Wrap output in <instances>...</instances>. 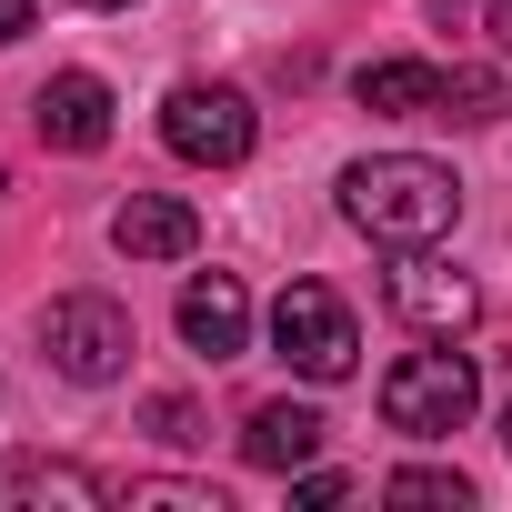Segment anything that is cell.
<instances>
[{
    "label": "cell",
    "mask_w": 512,
    "mask_h": 512,
    "mask_svg": "<svg viewBox=\"0 0 512 512\" xmlns=\"http://www.w3.org/2000/svg\"><path fill=\"white\" fill-rule=\"evenodd\" d=\"M342 221L372 231L382 251H432L462 221V181L422 151H372V161L342 171Z\"/></svg>",
    "instance_id": "6da1fadb"
},
{
    "label": "cell",
    "mask_w": 512,
    "mask_h": 512,
    "mask_svg": "<svg viewBox=\"0 0 512 512\" xmlns=\"http://www.w3.org/2000/svg\"><path fill=\"white\" fill-rule=\"evenodd\" d=\"M472 402H482V382H472V362H462L452 342H432V352H412V362H392V372H382V422H392V432H412V442L462 432V422H472Z\"/></svg>",
    "instance_id": "7a4b0ae2"
},
{
    "label": "cell",
    "mask_w": 512,
    "mask_h": 512,
    "mask_svg": "<svg viewBox=\"0 0 512 512\" xmlns=\"http://www.w3.org/2000/svg\"><path fill=\"white\" fill-rule=\"evenodd\" d=\"M41 352H51L61 382H121V362H131V312H121L111 292H61V302L41 312Z\"/></svg>",
    "instance_id": "3957f363"
},
{
    "label": "cell",
    "mask_w": 512,
    "mask_h": 512,
    "mask_svg": "<svg viewBox=\"0 0 512 512\" xmlns=\"http://www.w3.org/2000/svg\"><path fill=\"white\" fill-rule=\"evenodd\" d=\"M272 342H282V362H292L302 382H342V372L362 362L352 302H342L332 282H292V292L272 302Z\"/></svg>",
    "instance_id": "277c9868"
},
{
    "label": "cell",
    "mask_w": 512,
    "mask_h": 512,
    "mask_svg": "<svg viewBox=\"0 0 512 512\" xmlns=\"http://www.w3.org/2000/svg\"><path fill=\"white\" fill-rule=\"evenodd\" d=\"M161 141H171L181 161H201V171H231V161H251L262 121H251V101H241L231 81H181V91L161 101Z\"/></svg>",
    "instance_id": "5b68a950"
},
{
    "label": "cell",
    "mask_w": 512,
    "mask_h": 512,
    "mask_svg": "<svg viewBox=\"0 0 512 512\" xmlns=\"http://www.w3.org/2000/svg\"><path fill=\"white\" fill-rule=\"evenodd\" d=\"M382 302H392L412 332H432V342H452V332H472V322H482V292H472L462 272H442L432 251H402V262L382 272Z\"/></svg>",
    "instance_id": "8992f818"
},
{
    "label": "cell",
    "mask_w": 512,
    "mask_h": 512,
    "mask_svg": "<svg viewBox=\"0 0 512 512\" xmlns=\"http://www.w3.org/2000/svg\"><path fill=\"white\" fill-rule=\"evenodd\" d=\"M181 342H191L201 362H241V352H251V292H241L231 272H191V282H181Z\"/></svg>",
    "instance_id": "52a82bcc"
},
{
    "label": "cell",
    "mask_w": 512,
    "mask_h": 512,
    "mask_svg": "<svg viewBox=\"0 0 512 512\" xmlns=\"http://www.w3.org/2000/svg\"><path fill=\"white\" fill-rule=\"evenodd\" d=\"M31 121H41L51 151H101V141H111V81H101V71H61V81L31 101Z\"/></svg>",
    "instance_id": "ba28073f"
},
{
    "label": "cell",
    "mask_w": 512,
    "mask_h": 512,
    "mask_svg": "<svg viewBox=\"0 0 512 512\" xmlns=\"http://www.w3.org/2000/svg\"><path fill=\"white\" fill-rule=\"evenodd\" d=\"M111 241L131 251V262H181V251L201 241V221H191V201H171V191H131V201L111 211Z\"/></svg>",
    "instance_id": "9c48e42d"
},
{
    "label": "cell",
    "mask_w": 512,
    "mask_h": 512,
    "mask_svg": "<svg viewBox=\"0 0 512 512\" xmlns=\"http://www.w3.org/2000/svg\"><path fill=\"white\" fill-rule=\"evenodd\" d=\"M241 452L262 462V472H302V462L322 452V412H312V402H262V412L241 422Z\"/></svg>",
    "instance_id": "30bf717a"
},
{
    "label": "cell",
    "mask_w": 512,
    "mask_h": 512,
    "mask_svg": "<svg viewBox=\"0 0 512 512\" xmlns=\"http://www.w3.org/2000/svg\"><path fill=\"white\" fill-rule=\"evenodd\" d=\"M352 91H362V111H402V121L412 111H442V71L432 61H372Z\"/></svg>",
    "instance_id": "8fae6325"
},
{
    "label": "cell",
    "mask_w": 512,
    "mask_h": 512,
    "mask_svg": "<svg viewBox=\"0 0 512 512\" xmlns=\"http://www.w3.org/2000/svg\"><path fill=\"white\" fill-rule=\"evenodd\" d=\"M11 492H21V502H81V512H101V502H111V482H101V472H81V462H41V452H21V462H11Z\"/></svg>",
    "instance_id": "7c38bea8"
},
{
    "label": "cell",
    "mask_w": 512,
    "mask_h": 512,
    "mask_svg": "<svg viewBox=\"0 0 512 512\" xmlns=\"http://www.w3.org/2000/svg\"><path fill=\"white\" fill-rule=\"evenodd\" d=\"M502 111H512L502 71H442V111H432V121H462V131H482V121H502Z\"/></svg>",
    "instance_id": "4fadbf2b"
},
{
    "label": "cell",
    "mask_w": 512,
    "mask_h": 512,
    "mask_svg": "<svg viewBox=\"0 0 512 512\" xmlns=\"http://www.w3.org/2000/svg\"><path fill=\"white\" fill-rule=\"evenodd\" d=\"M382 502H402V512H462V502H472V482H462V472H442V462H412V472H392V482H382Z\"/></svg>",
    "instance_id": "5bb4252c"
},
{
    "label": "cell",
    "mask_w": 512,
    "mask_h": 512,
    "mask_svg": "<svg viewBox=\"0 0 512 512\" xmlns=\"http://www.w3.org/2000/svg\"><path fill=\"white\" fill-rule=\"evenodd\" d=\"M131 502H151V512H221V492H201V482H131Z\"/></svg>",
    "instance_id": "9a60e30c"
},
{
    "label": "cell",
    "mask_w": 512,
    "mask_h": 512,
    "mask_svg": "<svg viewBox=\"0 0 512 512\" xmlns=\"http://www.w3.org/2000/svg\"><path fill=\"white\" fill-rule=\"evenodd\" d=\"M141 422H151V432H161V442H201V412H191V402H181V392H161V402H151V412H141Z\"/></svg>",
    "instance_id": "2e32d148"
},
{
    "label": "cell",
    "mask_w": 512,
    "mask_h": 512,
    "mask_svg": "<svg viewBox=\"0 0 512 512\" xmlns=\"http://www.w3.org/2000/svg\"><path fill=\"white\" fill-rule=\"evenodd\" d=\"M362 482L352 472H292V502H352Z\"/></svg>",
    "instance_id": "e0dca14e"
},
{
    "label": "cell",
    "mask_w": 512,
    "mask_h": 512,
    "mask_svg": "<svg viewBox=\"0 0 512 512\" xmlns=\"http://www.w3.org/2000/svg\"><path fill=\"white\" fill-rule=\"evenodd\" d=\"M31 21H41V0H0V51H11V41H21Z\"/></svg>",
    "instance_id": "ac0fdd59"
},
{
    "label": "cell",
    "mask_w": 512,
    "mask_h": 512,
    "mask_svg": "<svg viewBox=\"0 0 512 512\" xmlns=\"http://www.w3.org/2000/svg\"><path fill=\"white\" fill-rule=\"evenodd\" d=\"M492 41H502V51H512V0H492Z\"/></svg>",
    "instance_id": "d6986e66"
},
{
    "label": "cell",
    "mask_w": 512,
    "mask_h": 512,
    "mask_svg": "<svg viewBox=\"0 0 512 512\" xmlns=\"http://www.w3.org/2000/svg\"><path fill=\"white\" fill-rule=\"evenodd\" d=\"M91 11H121V0H91Z\"/></svg>",
    "instance_id": "ffe728a7"
},
{
    "label": "cell",
    "mask_w": 512,
    "mask_h": 512,
    "mask_svg": "<svg viewBox=\"0 0 512 512\" xmlns=\"http://www.w3.org/2000/svg\"><path fill=\"white\" fill-rule=\"evenodd\" d=\"M502 442H512V412H502Z\"/></svg>",
    "instance_id": "44dd1931"
},
{
    "label": "cell",
    "mask_w": 512,
    "mask_h": 512,
    "mask_svg": "<svg viewBox=\"0 0 512 512\" xmlns=\"http://www.w3.org/2000/svg\"><path fill=\"white\" fill-rule=\"evenodd\" d=\"M432 11H452V0H432Z\"/></svg>",
    "instance_id": "7402d4cb"
}]
</instances>
